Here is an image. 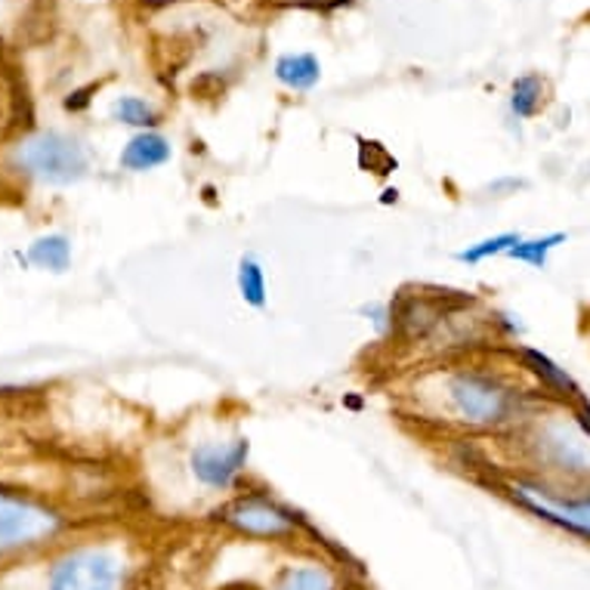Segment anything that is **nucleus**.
Listing matches in <instances>:
<instances>
[{
    "mask_svg": "<svg viewBox=\"0 0 590 590\" xmlns=\"http://www.w3.org/2000/svg\"><path fill=\"white\" fill-rule=\"evenodd\" d=\"M16 165L26 170L28 177L50 183V186H69L87 174V151L78 139L66 134H41V137L26 139L16 149Z\"/></svg>",
    "mask_w": 590,
    "mask_h": 590,
    "instance_id": "obj_1",
    "label": "nucleus"
},
{
    "mask_svg": "<svg viewBox=\"0 0 590 590\" xmlns=\"http://www.w3.org/2000/svg\"><path fill=\"white\" fill-rule=\"evenodd\" d=\"M449 402L461 421L473 426H492L508 421L517 405V393L498 377L461 371L449 381Z\"/></svg>",
    "mask_w": 590,
    "mask_h": 590,
    "instance_id": "obj_2",
    "label": "nucleus"
},
{
    "mask_svg": "<svg viewBox=\"0 0 590 590\" xmlns=\"http://www.w3.org/2000/svg\"><path fill=\"white\" fill-rule=\"evenodd\" d=\"M538 461L569 480H590V436L572 417H550L538 426L535 436Z\"/></svg>",
    "mask_w": 590,
    "mask_h": 590,
    "instance_id": "obj_3",
    "label": "nucleus"
},
{
    "mask_svg": "<svg viewBox=\"0 0 590 590\" xmlns=\"http://www.w3.org/2000/svg\"><path fill=\"white\" fill-rule=\"evenodd\" d=\"M513 501L535 513L538 520L560 525L572 535L590 541V492L584 494H560V489H550L544 482H513Z\"/></svg>",
    "mask_w": 590,
    "mask_h": 590,
    "instance_id": "obj_4",
    "label": "nucleus"
},
{
    "mask_svg": "<svg viewBox=\"0 0 590 590\" xmlns=\"http://www.w3.org/2000/svg\"><path fill=\"white\" fill-rule=\"evenodd\" d=\"M124 563L109 550H71L50 572L47 590H121Z\"/></svg>",
    "mask_w": 590,
    "mask_h": 590,
    "instance_id": "obj_5",
    "label": "nucleus"
},
{
    "mask_svg": "<svg viewBox=\"0 0 590 590\" xmlns=\"http://www.w3.org/2000/svg\"><path fill=\"white\" fill-rule=\"evenodd\" d=\"M59 529L53 510L41 508L28 498L0 492V553L16 548H31Z\"/></svg>",
    "mask_w": 590,
    "mask_h": 590,
    "instance_id": "obj_6",
    "label": "nucleus"
},
{
    "mask_svg": "<svg viewBox=\"0 0 590 590\" xmlns=\"http://www.w3.org/2000/svg\"><path fill=\"white\" fill-rule=\"evenodd\" d=\"M223 522L250 538H291L297 532L294 513L263 494H247V498L233 501L223 510Z\"/></svg>",
    "mask_w": 590,
    "mask_h": 590,
    "instance_id": "obj_7",
    "label": "nucleus"
},
{
    "mask_svg": "<svg viewBox=\"0 0 590 590\" xmlns=\"http://www.w3.org/2000/svg\"><path fill=\"white\" fill-rule=\"evenodd\" d=\"M247 454H250V442L235 440L229 445H217V442H205L198 445L189 458L195 480L207 485V489H229L238 473L245 470Z\"/></svg>",
    "mask_w": 590,
    "mask_h": 590,
    "instance_id": "obj_8",
    "label": "nucleus"
},
{
    "mask_svg": "<svg viewBox=\"0 0 590 590\" xmlns=\"http://www.w3.org/2000/svg\"><path fill=\"white\" fill-rule=\"evenodd\" d=\"M170 161V142L155 130H142L130 139L121 151V167L134 170V174H146Z\"/></svg>",
    "mask_w": 590,
    "mask_h": 590,
    "instance_id": "obj_9",
    "label": "nucleus"
},
{
    "mask_svg": "<svg viewBox=\"0 0 590 590\" xmlns=\"http://www.w3.org/2000/svg\"><path fill=\"white\" fill-rule=\"evenodd\" d=\"M520 358L525 368L535 374L541 384L548 386V390H553L557 396L563 399H572L576 402L578 396H581V390H578V384L569 377V371L560 368L557 362L550 356H544L541 350H532V346H525V350H520Z\"/></svg>",
    "mask_w": 590,
    "mask_h": 590,
    "instance_id": "obj_10",
    "label": "nucleus"
},
{
    "mask_svg": "<svg viewBox=\"0 0 590 590\" xmlns=\"http://www.w3.org/2000/svg\"><path fill=\"white\" fill-rule=\"evenodd\" d=\"M275 78L291 87V90H313L322 78V66L313 53H288L278 56L275 62Z\"/></svg>",
    "mask_w": 590,
    "mask_h": 590,
    "instance_id": "obj_11",
    "label": "nucleus"
},
{
    "mask_svg": "<svg viewBox=\"0 0 590 590\" xmlns=\"http://www.w3.org/2000/svg\"><path fill=\"white\" fill-rule=\"evenodd\" d=\"M273 590H337V581H334V576H331L325 566L301 563L288 566L278 576Z\"/></svg>",
    "mask_w": 590,
    "mask_h": 590,
    "instance_id": "obj_12",
    "label": "nucleus"
},
{
    "mask_svg": "<svg viewBox=\"0 0 590 590\" xmlns=\"http://www.w3.org/2000/svg\"><path fill=\"white\" fill-rule=\"evenodd\" d=\"M28 260L50 273H66L71 263V245L66 235H43L28 247Z\"/></svg>",
    "mask_w": 590,
    "mask_h": 590,
    "instance_id": "obj_13",
    "label": "nucleus"
},
{
    "mask_svg": "<svg viewBox=\"0 0 590 590\" xmlns=\"http://www.w3.org/2000/svg\"><path fill=\"white\" fill-rule=\"evenodd\" d=\"M566 233H550V235H538V238H522L520 245L510 247L508 257L517 263H525L532 269H548L550 254L560 245H566Z\"/></svg>",
    "mask_w": 590,
    "mask_h": 590,
    "instance_id": "obj_14",
    "label": "nucleus"
},
{
    "mask_svg": "<svg viewBox=\"0 0 590 590\" xmlns=\"http://www.w3.org/2000/svg\"><path fill=\"white\" fill-rule=\"evenodd\" d=\"M544 102V81L538 75H522L510 90V111L517 118H535Z\"/></svg>",
    "mask_w": 590,
    "mask_h": 590,
    "instance_id": "obj_15",
    "label": "nucleus"
},
{
    "mask_svg": "<svg viewBox=\"0 0 590 590\" xmlns=\"http://www.w3.org/2000/svg\"><path fill=\"white\" fill-rule=\"evenodd\" d=\"M235 282H238V294H242V301L247 306H254V309L266 306V275H263V266L257 257H242L238 260Z\"/></svg>",
    "mask_w": 590,
    "mask_h": 590,
    "instance_id": "obj_16",
    "label": "nucleus"
},
{
    "mask_svg": "<svg viewBox=\"0 0 590 590\" xmlns=\"http://www.w3.org/2000/svg\"><path fill=\"white\" fill-rule=\"evenodd\" d=\"M522 242L520 233H501L492 235V238H482L476 245H468L464 250H458L454 254V260L458 263H468V266H480V263L492 260L498 254H508L510 247H517Z\"/></svg>",
    "mask_w": 590,
    "mask_h": 590,
    "instance_id": "obj_17",
    "label": "nucleus"
},
{
    "mask_svg": "<svg viewBox=\"0 0 590 590\" xmlns=\"http://www.w3.org/2000/svg\"><path fill=\"white\" fill-rule=\"evenodd\" d=\"M111 118H115V121L127 124V127L151 130V127L158 124V111L151 109L146 99L121 97V99H115V106H111Z\"/></svg>",
    "mask_w": 590,
    "mask_h": 590,
    "instance_id": "obj_18",
    "label": "nucleus"
},
{
    "mask_svg": "<svg viewBox=\"0 0 590 590\" xmlns=\"http://www.w3.org/2000/svg\"><path fill=\"white\" fill-rule=\"evenodd\" d=\"M576 417H578V424L584 426V433L590 436V402L584 396L576 399Z\"/></svg>",
    "mask_w": 590,
    "mask_h": 590,
    "instance_id": "obj_19",
    "label": "nucleus"
}]
</instances>
